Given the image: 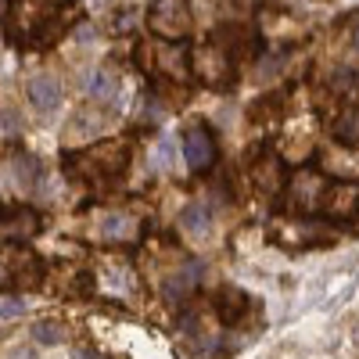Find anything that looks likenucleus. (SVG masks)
<instances>
[{"instance_id":"6","label":"nucleus","mask_w":359,"mask_h":359,"mask_svg":"<svg viewBox=\"0 0 359 359\" xmlns=\"http://www.w3.org/2000/svg\"><path fill=\"white\" fill-rule=\"evenodd\" d=\"M212 309H216V316H219L226 327H233V323H241L245 313L252 309V298H248L241 287H219L216 298H212Z\"/></svg>"},{"instance_id":"9","label":"nucleus","mask_w":359,"mask_h":359,"mask_svg":"<svg viewBox=\"0 0 359 359\" xmlns=\"http://www.w3.org/2000/svg\"><path fill=\"white\" fill-rule=\"evenodd\" d=\"M108 123H104V115L101 111H90V108H79L72 118H69V140L72 144H79V140H94V137H101V130H104Z\"/></svg>"},{"instance_id":"12","label":"nucleus","mask_w":359,"mask_h":359,"mask_svg":"<svg viewBox=\"0 0 359 359\" xmlns=\"http://www.w3.org/2000/svg\"><path fill=\"white\" fill-rule=\"evenodd\" d=\"M40 223H36V212H29V208L22 205H8V208H0V230L4 233H33Z\"/></svg>"},{"instance_id":"16","label":"nucleus","mask_w":359,"mask_h":359,"mask_svg":"<svg viewBox=\"0 0 359 359\" xmlns=\"http://www.w3.org/2000/svg\"><path fill=\"white\" fill-rule=\"evenodd\" d=\"M65 323H57V320H36L33 323V338H36V345H62L65 341Z\"/></svg>"},{"instance_id":"20","label":"nucleus","mask_w":359,"mask_h":359,"mask_svg":"<svg viewBox=\"0 0 359 359\" xmlns=\"http://www.w3.org/2000/svg\"><path fill=\"white\" fill-rule=\"evenodd\" d=\"M72 359H101L97 352H86V348H72Z\"/></svg>"},{"instance_id":"7","label":"nucleus","mask_w":359,"mask_h":359,"mask_svg":"<svg viewBox=\"0 0 359 359\" xmlns=\"http://www.w3.org/2000/svg\"><path fill=\"white\" fill-rule=\"evenodd\" d=\"M198 280H201V266H198V262H191V266H184V269H176V273H169V277L162 280L165 302L184 306L187 298H191V291L198 287Z\"/></svg>"},{"instance_id":"3","label":"nucleus","mask_w":359,"mask_h":359,"mask_svg":"<svg viewBox=\"0 0 359 359\" xmlns=\"http://www.w3.org/2000/svg\"><path fill=\"white\" fill-rule=\"evenodd\" d=\"M184 162H187L191 172H205L216 162V140L208 133V126L194 123V126L184 130Z\"/></svg>"},{"instance_id":"5","label":"nucleus","mask_w":359,"mask_h":359,"mask_svg":"<svg viewBox=\"0 0 359 359\" xmlns=\"http://www.w3.org/2000/svg\"><path fill=\"white\" fill-rule=\"evenodd\" d=\"M252 180L262 194H280L287 187V165L277 155H262L252 162Z\"/></svg>"},{"instance_id":"21","label":"nucleus","mask_w":359,"mask_h":359,"mask_svg":"<svg viewBox=\"0 0 359 359\" xmlns=\"http://www.w3.org/2000/svg\"><path fill=\"white\" fill-rule=\"evenodd\" d=\"M4 280H8V277H4V269H0V284H4Z\"/></svg>"},{"instance_id":"1","label":"nucleus","mask_w":359,"mask_h":359,"mask_svg":"<svg viewBox=\"0 0 359 359\" xmlns=\"http://www.w3.org/2000/svg\"><path fill=\"white\" fill-rule=\"evenodd\" d=\"M130 162V147L123 140H111V144H101V147H90L76 158V165L69 162V169L90 176V180H108V176H118Z\"/></svg>"},{"instance_id":"17","label":"nucleus","mask_w":359,"mask_h":359,"mask_svg":"<svg viewBox=\"0 0 359 359\" xmlns=\"http://www.w3.org/2000/svg\"><path fill=\"white\" fill-rule=\"evenodd\" d=\"M155 165H158V169H169V165H172V144H169L165 137H162L158 147H155Z\"/></svg>"},{"instance_id":"10","label":"nucleus","mask_w":359,"mask_h":359,"mask_svg":"<svg viewBox=\"0 0 359 359\" xmlns=\"http://www.w3.org/2000/svg\"><path fill=\"white\" fill-rule=\"evenodd\" d=\"M11 169H15V180H18V184H22L25 191H40V187H43V180H47L43 162H40V158H33V155H25V151H15Z\"/></svg>"},{"instance_id":"13","label":"nucleus","mask_w":359,"mask_h":359,"mask_svg":"<svg viewBox=\"0 0 359 359\" xmlns=\"http://www.w3.org/2000/svg\"><path fill=\"white\" fill-rule=\"evenodd\" d=\"M180 223H184L187 233L205 237L208 230H212V208H208L205 201H191V205L184 208V216H180Z\"/></svg>"},{"instance_id":"4","label":"nucleus","mask_w":359,"mask_h":359,"mask_svg":"<svg viewBox=\"0 0 359 359\" xmlns=\"http://www.w3.org/2000/svg\"><path fill=\"white\" fill-rule=\"evenodd\" d=\"M320 208L331 219H355L359 216V187H352V184H327Z\"/></svg>"},{"instance_id":"8","label":"nucleus","mask_w":359,"mask_h":359,"mask_svg":"<svg viewBox=\"0 0 359 359\" xmlns=\"http://www.w3.org/2000/svg\"><path fill=\"white\" fill-rule=\"evenodd\" d=\"M25 94H29V101L36 104V111L50 115V111H57V104H62V83H57L54 76H47V72H40V76L29 79Z\"/></svg>"},{"instance_id":"22","label":"nucleus","mask_w":359,"mask_h":359,"mask_svg":"<svg viewBox=\"0 0 359 359\" xmlns=\"http://www.w3.org/2000/svg\"><path fill=\"white\" fill-rule=\"evenodd\" d=\"M355 50H359V33H355Z\"/></svg>"},{"instance_id":"11","label":"nucleus","mask_w":359,"mask_h":359,"mask_svg":"<svg viewBox=\"0 0 359 359\" xmlns=\"http://www.w3.org/2000/svg\"><path fill=\"white\" fill-rule=\"evenodd\" d=\"M97 237H101V241H133V237H140V219L123 216V212L104 216L97 223Z\"/></svg>"},{"instance_id":"2","label":"nucleus","mask_w":359,"mask_h":359,"mask_svg":"<svg viewBox=\"0 0 359 359\" xmlns=\"http://www.w3.org/2000/svg\"><path fill=\"white\" fill-rule=\"evenodd\" d=\"M191 25L187 0H155L151 4V29L165 40H180Z\"/></svg>"},{"instance_id":"19","label":"nucleus","mask_w":359,"mask_h":359,"mask_svg":"<svg viewBox=\"0 0 359 359\" xmlns=\"http://www.w3.org/2000/svg\"><path fill=\"white\" fill-rule=\"evenodd\" d=\"M8 359H40V355L33 345H15V348H8Z\"/></svg>"},{"instance_id":"18","label":"nucleus","mask_w":359,"mask_h":359,"mask_svg":"<svg viewBox=\"0 0 359 359\" xmlns=\"http://www.w3.org/2000/svg\"><path fill=\"white\" fill-rule=\"evenodd\" d=\"M22 313H25V306L18 302V298H8V302L0 306V316H4V320H15V316H22Z\"/></svg>"},{"instance_id":"15","label":"nucleus","mask_w":359,"mask_h":359,"mask_svg":"<svg viewBox=\"0 0 359 359\" xmlns=\"http://www.w3.org/2000/svg\"><path fill=\"white\" fill-rule=\"evenodd\" d=\"M334 140L345 147H359V108H348L334 123Z\"/></svg>"},{"instance_id":"14","label":"nucleus","mask_w":359,"mask_h":359,"mask_svg":"<svg viewBox=\"0 0 359 359\" xmlns=\"http://www.w3.org/2000/svg\"><path fill=\"white\" fill-rule=\"evenodd\" d=\"M90 97L101 101V104H111L118 97V76L111 69H97L90 76Z\"/></svg>"}]
</instances>
